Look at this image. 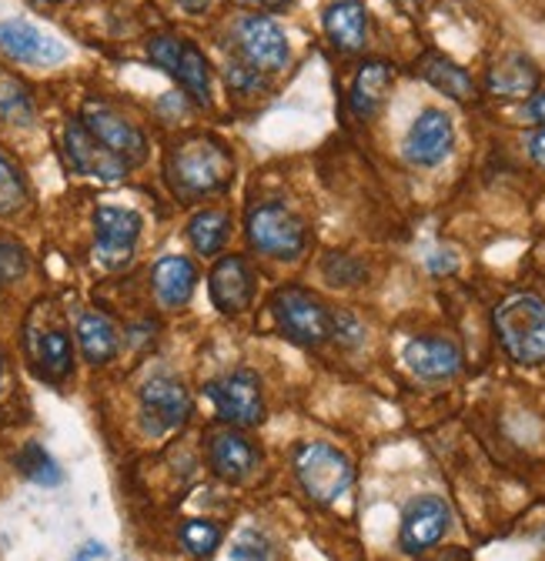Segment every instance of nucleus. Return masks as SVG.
<instances>
[{
	"label": "nucleus",
	"mask_w": 545,
	"mask_h": 561,
	"mask_svg": "<svg viewBox=\"0 0 545 561\" xmlns=\"http://www.w3.org/2000/svg\"><path fill=\"white\" fill-rule=\"evenodd\" d=\"M429 267H432L435 274H442V271H455V267H458V257H455V254H449V251H439V254H432V257H429Z\"/></svg>",
	"instance_id": "nucleus-38"
},
{
	"label": "nucleus",
	"mask_w": 545,
	"mask_h": 561,
	"mask_svg": "<svg viewBox=\"0 0 545 561\" xmlns=\"http://www.w3.org/2000/svg\"><path fill=\"white\" fill-rule=\"evenodd\" d=\"M208 458H212V468L218 478L225 481H241L254 471L258 465V451L254 445L238 435V432H222L212 438V448H208Z\"/></svg>",
	"instance_id": "nucleus-20"
},
{
	"label": "nucleus",
	"mask_w": 545,
	"mask_h": 561,
	"mask_svg": "<svg viewBox=\"0 0 545 561\" xmlns=\"http://www.w3.org/2000/svg\"><path fill=\"white\" fill-rule=\"evenodd\" d=\"M439 561H472V558H468L465 551H449V554H445V558H439Z\"/></svg>",
	"instance_id": "nucleus-41"
},
{
	"label": "nucleus",
	"mask_w": 545,
	"mask_h": 561,
	"mask_svg": "<svg viewBox=\"0 0 545 561\" xmlns=\"http://www.w3.org/2000/svg\"><path fill=\"white\" fill-rule=\"evenodd\" d=\"M295 474H298L305 495L311 502L331 505L352 488L355 465L349 461V455H342V451L325 445V442H308L295 455Z\"/></svg>",
	"instance_id": "nucleus-3"
},
{
	"label": "nucleus",
	"mask_w": 545,
	"mask_h": 561,
	"mask_svg": "<svg viewBox=\"0 0 545 561\" xmlns=\"http://www.w3.org/2000/svg\"><path fill=\"white\" fill-rule=\"evenodd\" d=\"M208 398L215 411L231 421L238 428H251L264 417V401H261V381L254 371H231L218 381L208 385Z\"/></svg>",
	"instance_id": "nucleus-10"
},
{
	"label": "nucleus",
	"mask_w": 545,
	"mask_h": 561,
	"mask_svg": "<svg viewBox=\"0 0 545 561\" xmlns=\"http://www.w3.org/2000/svg\"><path fill=\"white\" fill-rule=\"evenodd\" d=\"M0 381H4V362H0Z\"/></svg>",
	"instance_id": "nucleus-44"
},
{
	"label": "nucleus",
	"mask_w": 545,
	"mask_h": 561,
	"mask_svg": "<svg viewBox=\"0 0 545 561\" xmlns=\"http://www.w3.org/2000/svg\"><path fill=\"white\" fill-rule=\"evenodd\" d=\"M231 561H279V551L261 531L248 528L231 545Z\"/></svg>",
	"instance_id": "nucleus-32"
},
{
	"label": "nucleus",
	"mask_w": 545,
	"mask_h": 561,
	"mask_svg": "<svg viewBox=\"0 0 545 561\" xmlns=\"http://www.w3.org/2000/svg\"><path fill=\"white\" fill-rule=\"evenodd\" d=\"M191 414V394L188 388L171 378V375H155L141 388V421L145 432L164 435L178 425H184V417Z\"/></svg>",
	"instance_id": "nucleus-12"
},
{
	"label": "nucleus",
	"mask_w": 545,
	"mask_h": 561,
	"mask_svg": "<svg viewBox=\"0 0 545 561\" xmlns=\"http://www.w3.org/2000/svg\"><path fill=\"white\" fill-rule=\"evenodd\" d=\"M178 4H181L188 14H204V11H208L212 0H178Z\"/></svg>",
	"instance_id": "nucleus-40"
},
{
	"label": "nucleus",
	"mask_w": 545,
	"mask_h": 561,
	"mask_svg": "<svg viewBox=\"0 0 545 561\" xmlns=\"http://www.w3.org/2000/svg\"><path fill=\"white\" fill-rule=\"evenodd\" d=\"M64 151H67V161H71V168L78 174H88V178H98L107 184H114L127 174V164L117 154H111L81 121H67Z\"/></svg>",
	"instance_id": "nucleus-14"
},
{
	"label": "nucleus",
	"mask_w": 545,
	"mask_h": 561,
	"mask_svg": "<svg viewBox=\"0 0 545 561\" xmlns=\"http://www.w3.org/2000/svg\"><path fill=\"white\" fill-rule=\"evenodd\" d=\"M18 468H21V474L24 478H31L34 484H44V488H54V484H60L64 481V474H60V468H57V461L37 445V442H31L21 455H18Z\"/></svg>",
	"instance_id": "nucleus-28"
},
{
	"label": "nucleus",
	"mask_w": 545,
	"mask_h": 561,
	"mask_svg": "<svg viewBox=\"0 0 545 561\" xmlns=\"http://www.w3.org/2000/svg\"><path fill=\"white\" fill-rule=\"evenodd\" d=\"M27 271V254L14 241H0V285H14Z\"/></svg>",
	"instance_id": "nucleus-33"
},
{
	"label": "nucleus",
	"mask_w": 545,
	"mask_h": 561,
	"mask_svg": "<svg viewBox=\"0 0 545 561\" xmlns=\"http://www.w3.org/2000/svg\"><path fill=\"white\" fill-rule=\"evenodd\" d=\"M449 528H452V508L439 495H419L401 512L398 545L408 554H425L449 535Z\"/></svg>",
	"instance_id": "nucleus-7"
},
{
	"label": "nucleus",
	"mask_w": 545,
	"mask_h": 561,
	"mask_svg": "<svg viewBox=\"0 0 545 561\" xmlns=\"http://www.w3.org/2000/svg\"><path fill=\"white\" fill-rule=\"evenodd\" d=\"M362 324L349 314V311H338V314H331V337H338L342 344H359L362 341Z\"/></svg>",
	"instance_id": "nucleus-35"
},
{
	"label": "nucleus",
	"mask_w": 545,
	"mask_h": 561,
	"mask_svg": "<svg viewBox=\"0 0 545 561\" xmlns=\"http://www.w3.org/2000/svg\"><path fill=\"white\" fill-rule=\"evenodd\" d=\"M538 67L532 57L525 54H509L502 60H496L486 75V91L492 98H502V101H529L535 91H538Z\"/></svg>",
	"instance_id": "nucleus-18"
},
{
	"label": "nucleus",
	"mask_w": 545,
	"mask_h": 561,
	"mask_svg": "<svg viewBox=\"0 0 545 561\" xmlns=\"http://www.w3.org/2000/svg\"><path fill=\"white\" fill-rule=\"evenodd\" d=\"M141 215L138 210H127V207H98L94 215V234H98V244H94V254L101 264L107 267H121L127 264L134 244L141 238Z\"/></svg>",
	"instance_id": "nucleus-13"
},
{
	"label": "nucleus",
	"mask_w": 545,
	"mask_h": 561,
	"mask_svg": "<svg viewBox=\"0 0 545 561\" xmlns=\"http://www.w3.org/2000/svg\"><path fill=\"white\" fill-rule=\"evenodd\" d=\"M235 41L241 57L258 70H282L292 57L285 31L268 14H248L235 24Z\"/></svg>",
	"instance_id": "nucleus-9"
},
{
	"label": "nucleus",
	"mask_w": 545,
	"mask_h": 561,
	"mask_svg": "<svg viewBox=\"0 0 545 561\" xmlns=\"http://www.w3.org/2000/svg\"><path fill=\"white\" fill-rule=\"evenodd\" d=\"M245 231H248V241L258 254L282 257V261H295L308 244V231H305L302 218L279 201L251 207Z\"/></svg>",
	"instance_id": "nucleus-4"
},
{
	"label": "nucleus",
	"mask_w": 545,
	"mask_h": 561,
	"mask_svg": "<svg viewBox=\"0 0 545 561\" xmlns=\"http://www.w3.org/2000/svg\"><path fill=\"white\" fill-rule=\"evenodd\" d=\"M27 201V187L14 161L0 151V215H14V210Z\"/></svg>",
	"instance_id": "nucleus-31"
},
{
	"label": "nucleus",
	"mask_w": 545,
	"mask_h": 561,
	"mask_svg": "<svg viewBox=\"0 0 545 561\" xmlns=\"http://www.w3.org/2000/svg\"><path fill=\"white\" fill-rule=\"evenodd\" d=\"M44 4H60V0H44Z\"/></svg>",
	"instance_id": "nucleus-45"
},
{
	"label": "nucleus",
	"mask_w": 545,
	"mask_h": 561,
	"mask_svg": "<svg viewBox=\"0 0 545 561\" xmlns=\"http://www.w3.org/2000/svg\"><path fill=\"white\" fill-rule=\"evenodd\" d=\"M388 88H391V67L385 60H365L352 81V94H349L352 111L359 117H372L382 107Z\"/></svg>",
	"instance_id": "nucleus-22"
},
{
	"label": "nucleus",
	"mask_w": 545,
	"mask_h": 561,
	"mask_svg": "<svg viewBox=\"0 0 545 561\" xmlns=\"http://www.w3.org/2000/svg\"><path fill=\"white\" fill-rule=\"evenodd\" d=\"M0 121H11L21 127L34 124V101L24 84H18V81L0 84Z\"/></svg>",
	"instance_id": "nucleus-30"
},
{
	"label": "nucleus",
	"mask_w": 545,
	"mask_h": 561,
	"mask_svg": "<svg viewBox=\"0 0 545 561\" xmlns=\"http://www.w3.org/2000/svg\"><path fill=\"white\" fill-rule=\"evenodd\" d=\"M401 362L422 381H445L462 371V351L449 337H412L401 347Z\"/></svg>",
	"instance_id": "nucleus-15"
},
{
	"label": "nucleus",
	"mask_w": 545,
	"mask_h": 561,
	"mask_svg": "<svg viewBox=\"0 0 545 561\" xmlns=\"http://www.w3.org/2000/svg\"><path fill=\"white\" fill-rule=\"evenodd\" d=\"M419 75L439 91V94H445V98H452V101H468L472 94H475V81L468 78V70L465 67H458L452 57H445V54H425L422 60H419Z\"/></svg>",
	"instance_id": "nucleus-23"
},
{
	"label": "nucleus",
	"mask_w": 545,
	"mask_h": 561,
	"mask_svg": "<svg viewBox=\"0 0 545 561\" xmlns=\"http://www.w3.org/2000/svg\"><path fill=\"white\" fill-rule=\"evenodd\" d=\"M148 54L158 67H164L171 78L181 81V88L197 101L208 104L212 98V70H208V57H204L191 41L181 37H155L148 44Z\"/></svg>",
	"instance_id": "nucleus-6"
},
{
	"label": "nucleus",
	"mask_w": 545,
	"mask_h": 561,
	"mask_svg": "<svg viewBox=\"0 0 545 561\" xmlns=\"http://www.w3.org/2000/svg\"><path fill=\"white\" fill-rule=\"evenodd\" d=\"M81 124L101 140V145H104L111 154H117L127 168L145 161V154H148V140H145V134H141L138 127H134L130 121H124L117 111H111L107 104L88 101V104H84V114H81Z\"/></svg>",
	"instance_id": "nucleus-8"
},
{
	"label": "nucleus",
	"mask_w": 545,
	"mask_h": 561,
	"mask_svg": "<svg viewBox=\"0 0 545 561\" xmlns=\"http://www.w3.org/2000/svg\"><path fill=\"white\" fill-rule=\"evenodd\" d=\"M321 274L331 288H355L368 277V267H365V261H359L352 254H328L321 261Z\"/></svg>",
	"instance_id": "nucleus-29"
},
{
	"label": "nucleus",
	"mask_w": 545,
	"mask_h": 561,
	"mask_svg": "<svg viewBox=\"0 0 545 561\" xmlns=\"http://www.w3.org/2000/svg\"><path fill=\"white\" fill-rule=\"evenodd\" d=\"M506 355L519 365L545 362V301L532 291L509 295L492 314Z\"/></svg>",
	"instance_id": "nucleus-1"
},
{
	"label": "nucleus",
	"mask_w": 545,
	"mask_h": 561,
	"mask_svg": "<svg viewBox=\"0 0 545 561\" xmlns=\"http://www.w3.org/2000/svg\"><path fill=\"white\" fill-rule=\"evenodd\" d=\"M228 231H231V218L225 210H197L188 225V238L197 254H218L228 241Z\"/></svg>",
	"instance_id": "nucleus-25"
},
{
	"label": "nucleus",
	"mask_w": 545,
	"mask_h": 561,
	"mask_svg": "<svg viewBox=\"0 0 545 561\" xmlns=\"http://www.w3.org/2000/svg\"><path fill=\"white\" fill-rule=\"evenodd\" d=\"M104 554V545L101 541H91V545H84L81 551H78V558H71V561H94V558H101Z\"/></svg>",
	"instance_id": "nucleus-39"
},
{
	"label": "nucleus",
	"mask_w": 545,
	"mask_h": 561,
	"mask_svg": "<svg viewBox=\"0 0 545 561\" xmlns=\"http://www.w3.org/2000/svg\"><path fill=\"white\" fill-rule=\"evenodd\" d=\"M321 24H325L328 41L345 54L362 50L368 41V11L362 0H331L325 8Z\"/></svg>",
	"instance_id": "nucleus-19"
},
{
	"label": "nucleus",
	"mask_w": 545,
	"mask_h": 561,
	"mask_svg": "<svg viewBox=\"0 0 545 561\" xmlns=\"http://www.w3.org/2000/svg\"><path fill=\"white\" fill-rule=\"evenodd\" d=\"M208 291H212V301L218 311H225V314L245 311L254 298V274H251L248 261L241 254L222 257L212 271Z\"/></svg>",
	"instance_id": "nucleus-16"
},
{
	"label": "nucleus",
	"mask_w": 545,
	"mask_h": 561,
	"mask_svg": "<svg viewBox=\"0 0 545 561\" xmlns=\"http://www.w3.org/2000/svg\"><path fill=\"white\" fill-rule=\"evenodd\" d=\"M525 117L535 121V124H545V91H535V94L525 101Z\"/></svg>",
	"instance_id": "nucleus-37"
},
{
	"label": "nucleus",
	"mask_w": 545,
	"mask_h": 561,
	"mask_svg": "<svg viewBox=\"0 0 545 561\" xmlns=\"http://www.w3.org/2000/svg\"><path fill=\"white\" fill-rule=\"evenodd\" d=\"M0 50H8L14 60L24 64H57L67 57V47L50 34L37 31L27 21H4L0 24Z\"/></svg>",
	"instance_id": "nucleus-17"
},
{
	"label": "nucleus",
	"mask_w": 545,
	"mask_h": 561,
	"mask_svg": "<svg viewBox=\"0 0 545 561\" xmlns=\"http://www.w3.org/2000/svg\"><path fill=\"white\" fill-rule=\"evenodd\" d=\"M525 148H529V158L545 171V124H542L538 130H532V134H529Z\"/></svg>",
	"instance_id": "nucleus-36"
},
{
	"label": "nucleus",
	"mask_w": 545,
	"mask_h": 561,
	"mask_svg": "<svg viewBox=\"0 0 545 561\" xmlns=\"http://www.w3.org/2000/svg\"><path fill=\"white\" fill-rule=\"evenodd\" d=\"M71 365H75V351H71V337L64 331H47L41 334L37 341V368L44 378L50 381H60L71 375Z\"/></svg>",
	"instance_id": "nucleus-26"
},
{
	"label": "nucleus",
	"mask_w": 545,
	"mask_h": 561,
	"mask_svg": "<svg viewBox=\"0 0 545 561\" xmlns=\"http://www.w3.org/2000/svg\"><path fill=\"white\" fill-rule=\"evenodd\" d=\"M78 344L91 365H107L117 355V328L104 314L88 311L78 318Z\"/></svg>",
	"instance_id": "nucleus-24"
},
{
	"label": "nucleus",
	"mask_w": 545,
	"mask_h": 561,
	"mask_svg": "<svg viewBox=\"0 0 545 561\" xmlns=\"http://www.w3.org/2000/svg\"><path fill=\"white\" fill-rule=\"evenodd\" d=\"M271 314H275L279 328L305 347H318L331 337V311L321 305L318 295L305 288H279L271 295Z\"/></svg>",
	"instance_id": "nucleus-5"
},
{
	"label": "nucleus",
	"mask_w": 545,
	"mask_h": 561,
	"mask_svg": "<svg viewBox=\"0 0 545 561\" xmlns=\"http://www.w3.org/2000/svg\"><path fill=\"white\" fill-rule=\"evenodd\" d=\"M225 78H228V84L235 91H245V94H251V91L261 88V70L251 67L248 60H231L228 70H225Z\"/></svg>",
	"instance_id": "nucleus-34"
},
{
	"label": "nucleus",
	"mask_w": 545,
	"mask_h": 561,
	"mask_svg": "<svg viewBox=\"0 0 545 561\" xmlns=\"http://www.w3.org/2000/svg\"><path fill=\"white\" fill-rule=\"evenodd\" d=\"M455 148V127H452V117L445 111H422L412 127H408V137L401 145V154L408 164L416 168H435L442 164Z\"/></svg>",
	"instance_id": "nucleus-11"
},
{
	"label": "nucleus",
	"mask_w": 545,
	"mask_h": 561,
	"mask_svg": "<svg viewBox=\"0 0 545 561\" xmlns=\"http://www.w3.org/2000/svg\"><path fill=\"white\" fill-rule=\"evenodd\" d=\"M222 538H225L222 525H215L208 518H188L181 525V545L194 558H212L222 548Z\"/></svg>",
	"instance_id": "nucleus-27"
},
{
	"label": "nucleus",
	"mask_w": 545,
	"mask_h": 561,
	"mask_svg": "<svg viewBox=\"0 0 545 561\" xmlns=\"http://www.w3.org/2000/svg\"><path fill=\"white\" fill-rule=\"evenodd\" d=\"M398 4H419V0H398Z\"/></svg>",
	"instance_id": "nucleus-43"
},
{
	"label": "nucleus",
	"mask_w": 545,
	"mask_h": 561,
	"mask_svg": "<svg viewBox=\"0 0 545 561\" xmlns=\"http://www.w3.org/2000/svg\"><path fill=\"white\" fill-rule=\"evenodd\" d=\"M261 4H268V8H282L285 0H261Z\"/></svg>",
	"instance_id": "nucleus-42"
},
{
	"label": "nucleus",
	"mask_w": 545,
	"mask_h": 561,
	"mask_svg": "<svg viewBox=\"0 0 545 561\" xmlns=\"http://www.w3.org/2000/svg\"><path fill=\"white\" fill-rule=\"evenodd\" d=\"M151 277H155V295H158V301L164 308L188 305L191 295H194V288H197V271H194V264L188 257H178V254L161 257L155 264V274Z\"/></svg>",
	"instance_id": "nucleus-21"
},
{
	"label": "nucleus",
	"mask_w": 545,
	"mask_h": 561,
	"mask_svg": "<svg viewBox=\"0 0 545 561\" xmlns=\"http://www.w3.org/2000/svg\"><path fill=\"white\" fill-rule=\"evenodd\" d=\"M168 171H171L174 187L184 194H215L231 184L235 161L222 145H215V140L191 137L171 151Z\"/></svg>",
	"instance_id": "nucleus-2"
}]
</instances>
